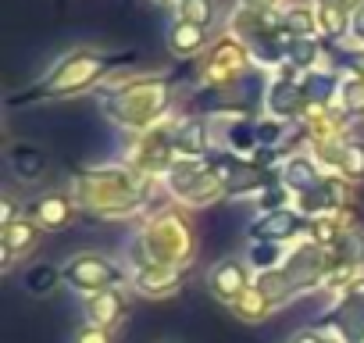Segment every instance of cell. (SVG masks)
Masks as SVG:
<instances>
[{"label": "cell", "instance_id": "1", "mask_svg": "<svg viewBox=\"0 0 364 343\" xmlns=\"http://www.w3.org/2000/svg\"><path fill=\"white\" fill-rule=\"evenodd\" d=\"M197 254V233L193 222L186 218L182 208H161L157 215H150L129 240V258H125V272H139V268H154V265H168V268H182L193 261Z\"/></svg>", "mask_w": 364, "mask_h": 343}, {"label": "cell", "instance_id": "2", "mask_svg": "<svg viewBox=\"0 0 364 343\" xmlns=\"http://www.w3.org/2000/svg\"><path fill=\"white\" fill-rule=\"evenodd\" d=\"M146 190H150V179L136 168H90L86 176H79L72 183V197L79 204V211H90L97 218H107V222H118V218H129L136 211H143L146 204Z\"/></svg>", "mask_w": 364, "mask_h": 343}, {"label": "cell", "instance_id": "3", "mask_svg": "<svg viewBox=\"0 0 364 343\" xmlns=\"http://www.w3.org/2000/svg\"><path fill=\"white\" fill-rule=\"evenodd\" d=\"M61 279H65L68 290H75L82 297H93V293H104L111 286H122L129 279V272H125V265L111 261L100 250H79L61 265Z\"/></svg>", "mask_w": 364, "mask_h": 343}, {"label": "cell", "instance_id": "4", "mask_svg": "<svg viewBox=\"0 0 364 343\" xmlns=\"http://www.w3.org/2000/svg\"><path fill=\"white\" fill-rule=\"evenodd\" d=\"M282 272H286V279L293 283L296 297H300V293H314V290L325 286V275H328V250L318 247L314 240H300V243L286 254Z\"/></svg>", "mask_w": 364, "mask_h": 343}, {"label": "cell", "instance_id": "5", "mask_svg": "<svg viewBox=\"0 0 364 343\" xmlns=\"http://www.w3.org/2000/svg\"><path fill=\"white\" fill-rule=\"evenodd\" d=\"M104 72H107V58H100V54H72L43 79V93H75V90L97 83Z\"/></svg>", "mask_w": 364, "mask_h": 343}, {"label": "cell", "instance_id": "6", "mask_svg": "<svg viewBox=\"0 0 364 343\" xmlns=\"http://www.w3.org/2000/svg\"><path fill=\"white\" fill-rule=\"evenodd\" d=\"M250 286H254L250 265L240 261V258H222V261H215L211 272H208V290H211V297H215L218 304H225V307H232Z\"/></svg>", "mask_w": 364, "mask_h": 343}, {"label": "cell", "instance_id": "7", "mask_svg": "<svg viewBox=\"0 0 364 343\" xmlns=\"http://www.w3.org/2000/svg\"><path fill=\"white\" fill-rule=\"evenodd\" d=\"M307 233V218L296 208H279V211H264L250 222V240H264V243H293Z\"/></svg>", "mask_w": 364, "mask_h": 343}, {"label": "cell", "instance_id": "8", "mask_svg": "<svg viewBox=\"0 0 364 343\" xmlns=\"http://www.w3.org/2000/svg\"><path fill=\"white\" fill-rule=\"evenodd\" d=\"M40 236H43V226H40L29 211H22L11 226L0 229V254H4V272H11L15 261L29 258V254L40 247Z\"/></svg>", "mask_w": 364, "mask_h": 343}, {"label": "cell", "instance_id": "9", "mask_svg": "<svg viewBox=\"0 0 364 343\" xmlns=\"http://www.w3.org/2000/svg\"><path fill=\"white\" fill-rule=\"evenodd\" d=\"M325 332L339 343H364V297L336 293V304L325 315Z\"/></svg>", "mask_w": 364, "mask_h": 343}, {"label": "cell", "instance_id": "10", "mask_svg": "<svg viewBox=\"0 0 364 343\" xmlns=\"http://www.w3.org/2000/svg\"><path fill=\"white\" fill-rule=\"evenodd\" d=\"M125 318H129V293L122 286H111V290L93 293V297L82 300V322L86 325H97V329L114 332Z\"/></svg>", "mask_w": 364, "mask_h": 343}, {"label": "cell", "instance_id": "11", "mask_svg": "<svg viewBox=\"0 0 364 343\" xmlns=\"http://www.w3.org/2000/svg\"><path fill=\"white\" fill-rule=\"evenodd\" d=\"M29 215L43 226V233H65V229L75 222L79 204H75V197L65 194V190H47L43 197H36V201L29 204Z\"/></svg>", "mask_w": 364, "mask_h": 343}, {"label": "cell", "instance_id": "12", "mask_svg": "<svg viewBox=\"0 0 364 343\" xmlns=\"http://www.w3.org/2000/svg\"><path fill=\"white\" fill-rule=\"evenodd\" d=\"M275 179H279V183L293 194V201H296V197H304V194L321 190L328 176L318 168V161H314V157H307V154H293V157H286V161H282V168L275 172Z\"/></svg>", "mask_w": 364, "mask_h": 343}, {"label": "cell", "instance_id": "13", "mask_svg": "<svg viewBox=\"0 0 364 343\" xmlns=\"http://www.w3.org/2000/svg\"><path fill=\"white\" fill-rule=\"evenodd\" d=\"M132 290L146 300H168L182 290V268H168V265H154V268H139L129 275Z\"/></svg>", "mask_w": 364, "mask_h": 343}, {"label": "cell", "instance_id": "14", "mask_svg": "<svg viewBox=\"0 0 364 343\" xmlns=\"http://www.w3.org/2000/svg\"><path fill=\"white\" fill-rule=\"evenodd\" d=\"M307 107V97H304V83H293L289 75H282V79H275L272 86H268V111H272V118H296L300 111Z\"/></svg>", "mask_w": 364, "mask_h": 343}, {"label": "cell", "instance_id": "15", "mask_svg": "<svg viewBox=\"0 0 364 343\" xmlns=\"http://www.w3.org/2000/svg\"><path fill=\"white\" fill-rule=\"evenodd\" d=\"M208 143H211V132L200 118H186L178 129H175V154L186 157V161H204L208 157Z\"/></svg>", "mask_w": 364, "mask_h": 343}, {"label": "cell", "instance_id": "16", "mask_svg": "<svg viewBox=\"0 0 364 343\" xmlns=\"http://www.w3.org/2000/svg\"><path fill=\"white\" fill-rule=\"evenodd\" d=\"M8 164H11V172L22 179V183H40L43 176H47V154L40 150V147H33V143H18V147H11L8 150Z\"/></svg>", "mask_w": 364, "mask_h": 343}, {"label": "cell", "instance_id": "17", "mask_svg": "<svg viewBox=\"0 0 364 343\" xmlns=\"http://www.w3.org/2000/svg\"><path fill=\"white\" fill-rule=\"evenodd\" d=\"M275 311H279V304H275L257 283H254V286L232 304V315H236L240 322H247V325H261V322H268Z\"/></svg>", "mask_w": 364, "mask_h": 343}, {"label": "cell", "instance_id": "18", "mask_svg": "<svg viewBox=\"0 0 364 343\" xmlns=\"http://www.w3.org/2000/svg\"><path fill=\"white\" fill-rule=\"evenodd\" d=\"M200 43H204V29H200V26H190V22H182V19H178V22L171 26V33H168V47H171V54H178V58L197 54Z\"/></svg>", "mask_w": 364, "mask_h": 343}, {"label": "cell", "instance_id": "19", "mask_svg": "<svg viewBox=\"0 0 364 343\" xmlns=\"http://www.w3.org/2000/svg\"><path fill=\"white\" fill-rule=\"evenodd\" d=\"M286 261V247L282 243H264V240H250L247 247V265L257 272H275Z\"/></svg>", "mask_w": 364, "mask_h": 343}, {"label": "cell", "instance_id": "20", "mask_svg": "<svg viewBox=\"0 0 364 343\" xmlns=\"http://www.w3.org/2000/svg\"><path fill=\"white\" fill-rule=\"evenodd\" d=\"M58 283H65V279H61V268L50 265V261L29 265V272H26V290H29L33 297H50V293L58 290Z\"/></svg>", "mask_w": 364, "mask_h": 343}, {"label": "cell", "instance_id": "21", "mask_svg": "<svg viewBox=\"0 0 364 343\" xmlns=\"http://www.w3.org/2000/svg\"><path fill=\"white\" fill-rule=\"evenodd\" d=\"M339 179H346V183H364V143H360V139H343Z\"/></svg>", "mask_w": 364, "mask_h": 343}, {"label": "cell", "instance_id": "22", "mask_svg": "<svg viewBox=\"0 0 364 343\" xmlns=\"http://www.w3.org/2000/svg\"><path fill=\"white\" fill-rule=\"evenodd\" d=\"M304 97H307V107H325L336 97V79L328 72H311L304 79Z\"/></svg>", "mask_w": 364, "mask_h": 343}, {"label": "cell", "instance_id": "23", "mask_svg": "<svg viewBox=\"0 0 364 343\" xmlns=\"http://www.w3.org/2000/svg\"><path fill=\"white\" fill-rule=\"evenodd\" d=\"M254 283H257V286H261V290L279 304V307H282V304H289V300L296 297V290H293V283L286 279V272H282V268H275V272H257V279H254Z\"/></svg>", "mask_w": 364, "mask_h": 343}, {"label": "cell", "instance_id": "24", "mask_svg": "<svg viewBox=\"0 0 364 343\" xmlns=\"http://www.w3.org/2000/svg\"><path fill=\"white\" fill-rule=\"evenodd\" d=\"M286 58L296 68H311L318 61V43L311 36H286Z\"/></svg>", "mask_w": 364, "mask_h": 343}, {"label": "cell", "instance_id": "25", "mask_svg": "<svg viewBox=\"0 0 364 343\" xmlns=\"http://www.w3.org/2000/svg\"><path fill=\"white\" fill-rule=\"evenodd\" d=\"M178 15H182V22L208 29L211 19H215V0H182V4H178Z\"/></svg>", "mask_w": 364, "mask_h": 343}, {"label": "cell", "instance_id": "26", "mask_svg": "<svg viewBox=\"0 0 364 343\" xmlns=\"http://www.w3.org/2000/svg\"><path fill=\"white\" fill-rule=\"evenodd\" d=\"M314 26H318V15L311 8H289L282 15V29H289L293 36H311Z\"/></svg>", "mask_w": 364, "mask_h": 343}, {"label": "cell", "instance_id": "27", "mask_svg": "<svg viewBox=\"0 0 364 343\" xmlns=\"http://www.w3.org/2000/svg\"><path fill=\"white\" fill-rule=\"evenodd\" d=\"M339 93H343V111L346 115H364V79L360 75L350 79V83H343Z\"/></svg>", "mask_w": 364, "mask_h": 343}, {"label": "cell", "instance_id": "28", "mask_svg": "<svg viewBox=\"0 0 364 343\" xmlns=\"http://www.w3.org/2000/svg\"><path fill=\"white\" fill-rule=\"evenodd\" d=\"M282 136H286V122H282V118L257 122V147H275Z\"/></svg>", "mask_w": 364, "mask_h": 343}, {"label": "cell", "instance_id": "29", "mask_svg": "<svg viewBox=\"0 0 364 343\" xmlns=\"http://www.w3.org/2000/svg\"><path fill=\"white\" fill-rule=\"evenodd\" d=\"M318 26H321L325 33H343V26H346L343 8H328V4H321V11H318Z\"/></svg>", "mask_w": 364, "mask_h": 343}, {"label": "cell", "instance_id": "30", "mask_svg": "<svg viewBox=\"0 0 364 343\" xmlns=\"http://www.w3.org/2000/svg\"><path fill=\"white\" fill-rule=\"evenodd\" d=\"M72 343H114V332H107V329H97V325H79L75 329V336H72Z\"/></svg>", "mask_w": 364, "mask_h": 343}, {"label": "cell", "instance_id": "31", "mask_svg": "<svg viewBox=\"0 0 364 343\" xmlns=\"http://www.w3.org/2000/svg\"><path fill=\"white\" fill-rule=\"evenodd\" d=\"M336 336H328L325 329H300V332H293V339L289 343H332Z\"/></svg>", "mask_w": 364, "mask_h": 343}, {"label": "cell", "instance_id": "32", "mask_svg": "<svg viewBox=\"0 0 364 343\" xmlns=\"http://www.w3.org/2000/svg\"><path fill=\"white\" fill-rule=\"evenodd\" d=\"M350 29H353V36H357V40L364 43V4H360V8L353 11V19H350Z\"/></svg>", "mask_w": 364, "mask_h": 343}, {"label": "cell", "instance_id": "33", "mask_svg": "<svg viewBox=\"0 0 364 343\" xmlns=\"http://www.w3.org/2000/svg\"><path fill=\"white\" fill-rule=\"evenodd\" d=\"M321 4H328V8H350V4H357V0H321Z\"/></svg>", "mask_w": 364, "mask_h": 343}, {"label": "cell", "instance_id": "34", "mask_svg": "<svg viewBox=\"0 0 364 343\" xmlns=\"http://www.w3.org/2000/svg\"><path fill=\"white\" fill-rule=\"evenodd\" d=\"M353 72L364 79V54H353Z\"/></svg>", "mask_w": 364, "mask_h": 343}, {"label": "cell", "instance_id": "35", "mask_svg": "<svg viewBox=\"0 0 364 343\" xmlns=\"http://www.w3.org/2000/svg\"><path fill=\"white\" fill-rule=\"evenodd\" d=\"M332 343H339V339H332Z\"/></svg>", "mask_w": 364, "mask_h": 343}]
</instances>
